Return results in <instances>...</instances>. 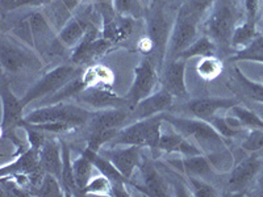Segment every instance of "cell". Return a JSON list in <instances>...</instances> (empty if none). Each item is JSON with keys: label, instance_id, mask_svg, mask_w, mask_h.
Masks as SVG:
<instances>
[{"label": "cell", "instance_id": "cell-13", "mask_svg": "<svg viewBox=\"0 0 263 197\" xmlns=\"http://www.w3.org/2000/svg\"><path fill=\"white\" fill-rule=\"evenodd\" d=\"M171 29L170 25H168L167 16L163 12V9L159 7L158 9H156V12L153 13L149 23L150 41H152V45L158 51L159 66H162V63L166 60V53H167V45L168 40H170Z\"/></svg>", "mask_w": 263, "mask_h": 197}, {"label": "cell", "instance_id": "cell-19", "mask_svg": "<svg viewBox=\"0 0 263 197\" xmlns=\"http://www.w3.org/2000/svg\"><path fill=\"white\" fill-rule=\"evenodd\" d=\"M168 164L174 166L180 172L185 173L187 176L201 178V179H208L215 172L212 162L204 154L171 159V161H168Z\"/></svg>", "mask_w": 263, "mask_h": 197}, {"label": "cell", "instance_id": "cell-1", "mask_svg": "<svg viewBox=\"0 0 263 197\" xmlns=\"http://www.w3.org/2000/svg\"><path fill=\"white\" fill-rule=\"evenodd\" d=\"M163 121L162 114L137 120L136 123L120 129L114 140L105 146L112 147L125 145V146L149 147L152 151H156L158 150Z\"/></svg>", "mask_w": 263, "mask_h": 197}, {"label": "cell", "instance_id": "cell-36", "mask_svg": "<svg viewBox=\"0 0 263 197\" xmlns=\"http://www.w3.org/2000/svg\"><path fill=\"white\" fill-rule=\"evenodd\" d=\"M241 146L249 152H259L263 150V129H250L246 131Z\"/></svg>", "mask_w": 263, "mask_h": 197}, {"label": "cell", "instance_id": "cell-39", "mask_svg": "<svg viewBox=\"0 0 263 197\" xmlns=\"http://www.w3.org/2000/svg\"><path fill=\"white\" fill-rule=\"evenodd\" d=\"M61 2H62L63 6H65L66 8L69 9L70 12L72 13L75 11V9L78 8L79 3H81L82 0H61Z\"/></svg>", "mask_w": 263, "mask_h": 197}, {"label": "cell", "instance_id": "cell-41", "mask_svg": "<svg viewBox=\"0 0 263 197\" xmlns=\"http://www.w3.org/2000/svg\"><path fill=\"white\" fill-rule=\"evenodd\" d=\"M250 62H258V63H263V53L259 54V55H257V57L251 58Z\"/></svg>", "mask_w": 263, "mask_h": 197}, {"label": "cell", "instance_id": "cell-34", "mask_svg": "<svg viewBox=\"0 0 263 197\" xmlns=\"http://www.w3.org/2000/svg\"><path fill=\"white\" fill-rule=\"evenodd\" d=\"M114 185L109 182V179L104 175H99V176H92L86 188L83 189V193L86 194H109L111 193Z\"/></svg>", "mask_w": 263, "mask_h": 197}, {"label": "cell", "instance_id": "cell-9", "mask_svg": "<svg viewBox=\"0 0 263 197\" xmlns=\"http://www.w3.org/2000/svg\"><path fill=\"white\" fill-rule=\"evenodd\" d=\"M99 154L111 162L126 180L132 179L142 161L140 146H105L100 149Z\"/></svg>", "mask_w": 263, "mask_h": 197}, {"label": "cell", "instance_id": "cell-8", "mask_svg": "<svg viewBox=\"0 0 263 197\" xmlns=\"http://www.w3.org/2000/svg\"><path fill=\"white\" fill-rule=\"evenodd\" d=\"M112 45L114 44L102 36V29H99L93 23L87 29L82 41L72 49L71 63L82 66L91 62L92 60L104 55Z\"/></svg>", "mask_w": 263, "mask_h": 197}, {"label": "cell", "instance_id": "cell-32", "mask_svg": "<svg viewBox=\"0 0 263 197\" xmlns=\"http://www.w3.org/2000/svg\"><path fill=\"white\" fill-rule=\"evenodd\" d=\"M236 76L238 79V82L241 83V86L245 88V91L248 92V95L250 96L253 100L258 103H263V84L257 83V82H253L243 75V72L239 69L236 67Z\"/></svg>", "mask_w": 263, "mask_h": 197}, {"label": "cell", "instance_id": "cell-18", "mask_svg": "<svg viewBox=\"0 0 263 197\" xmlns=\"http://www.w3.org/2000/svg\"><path fill=\"white\" fill-rule=\"evenodd\" d=\"M238 104L236 98H220V97H203L192 100L187 104L185 109L196 119L210 121L220 111L232 109L234 105Z\"/></svg>", "mask_w": 263, "mask_h": 197}, {"label": "cell", "instance_id": "cell-33", "mask_svg": "<svg viewBox=\"0 0 263 197\" xmlns=\"http://www.w3.org/2000/svg\"><path fill=\"white\" fill-rule=\"evenodd\" d=\"M40 196H63L62 187H61L58 178L51 175V173H45L44 178L40 182V188H39Z\"/></svg>", "mask_w": 263, "mask_h": 197}, {"label": "cell", "instance_id": "cell-25", "mask_svg": "<svg viewBox=\"0 0 263 197\" xmlns=\"http://www.w3.org/2000/svg\"><path fill=\"white\" fill-rule=\"evenodd\" d=\"M95 164L92 163L86 154L75 159L72 162V173H74V180L77 184V188L79 191H83L86 185L93 176V170H95Z\"/></svg>", "mask_w": 263, "mask_h": 197}, {"label": "cell", "instance_id": "cell-26", "mask_svg": "<svg viewBox=\"0 0 263 197\" xmlns=\"http://www.w3.org/2000/svg\"><path fill=\"white\" fill-rule=\"evenodd\" d=\"M258 36H259V33L257 32V23L245 20L242 24L237 25L234 28L232 40H230V45L241 50V49L246 48Z\"/></svg>", "mask_w": 263, "mask_h": 197}, {"label": "cell", "instance_id": "cell-29", "mask_svg": "<svg viewBox=\"0 0 263 197\" xmlns=\"http://www.w3.org/2000/svg\"><path fill=\"white\" fill-rule=\"evenodd\" d=\"M222 62L218 60L215 55H210V57L200 58L199 63H197V74L199 76L205 81H213L222 72Z\"/></svg>", "mask_w": 263, "mask_h": 197}, {"label": "cell", "instance_id": "cell-30", "mask_svg": "<svg viewBox=\"0 0 263 197\" xmlns=\"http://www.w3.org/2000/svg\"><path fill=\"white\" fill-rule=\"evenodd\" d=\"M230 111L233 112L234 116L242 123L243 128H246L248 130H250V129H263V120L257 113L248 109V108H243L237 104Z\"/></svg>", "mask_w": 263, "mask_h": 197}, {"label": "cell", "instance_id": "cell-40", "mask_svg": "<svg viewBox=\"0 0 263 197\" xmlns=\"http://www.w3.org/2000/svg\"><path fill=\"white\" fill-rule=\"evenodd\" d=\"M95 6H114V0H93Z\"/></svg>", "mask_w": 263, "mask_h": 197}, {"label": "cell", "instance_id": "cell-14", "mask_svg": "<svg viewBox=\"0 0 263 197\" xmlns=\"http://www.w3.org/2000/svg\"><path fill=\"white\" fill-rule=\"evenodd\" d=\"M162 86L174 97H187L189 90L185 86V60L167 61L162 75Z\"/></svg>", "mask_w": 263, "mask_h": 197}, {"label": "cell", "instance_id": "cell-20", "mask_svg": "<svg viewBox=\"0 0 263 197\" xmlns=\"http://www.w3.org/2000/svg\"><path fill=\"white\" fill-rule=\"evenodd\" d=\"M0 61L6 71L17 72L32 63L33 55L20 46L3 41L0 48Z\"/></svg>", "mask_w": 263, "mask_h": 197}, {"label": "cell", "instance_id": "cell-22", "mask_svg": "<svg viewBox=\"0 0 263 197\" xmlns=\"http://www.w3.org/2000/svg\"><path fill=\"white\" fill-rule=\"evenodd\" d=\"M40 164L45 173L61 179L63 170V152L57 142H46L40 147Z\"/></svg>", "mask_w": 263, "mask_h": 197}, {"label": "cell", "instance_id": "cell-11", "mask_svg": "<svg viewBox=\"0 0 263 197\" xmlns=\"http://www.w3.org/2000/svg\"><path fill=\"white\" fill-rule=\"evenodd\" d=\"M77 98H78L81 103H83V104L91 105V107H93L95 109H98V111H100V109H108V108H130L126 97H121V96L111 92V91L108 90V88H105V87H86V88L77 96Z\"/></svg>", "mask_w": 263, "mask_h": 197}, {"label": "cell", "instance_id": "cell-24", "mask_svg": "<svg viewBox=\"0 0 263 197\" xmlns=\"http://www.w3.org/2000/svg\"><path fill=\"white\" fill-rule=\"evenodd\" d=\"M2 100H3V130L7 128V124L15 123L16 120L21 116L24 105L15 97L11 90H8L6 86L2 90Z\"/></svg>", "mask_w": 263, "mask_h": 197}, {"label": "cell", "instance_id": "cell-17", "mask_svg": "<svg viewBox=\"0 0 263 197\" xmlns=\"http://www.w3.org/2000/svg\"><path fill=\"white\" fill-rule=\"evenodd\" d=\"M130 108H108L93 112L92 117L88 121L91 131L120 130L126 123Z\"/></svg>", "mask_w": 263, "mask_h": 197}, {"label": "cell", "instance_id": "cell-31", "mask_svg": "<svg viewBox=\"0 0 263 197\" xmlns=\"http://www.w3.org/2000/svg\"><path fill=\"white\" fill-rule=\"evenodd\" d=\"M114 7L117 15L125 17L137 18L144 12L140 0H114Z\"/></svg>", "mask_w": 263, "mask_h": 197}, {"label": "cell", "instance_id": "cell-42", "mask_svg": "<svg viewBox=\"0 0 263 197\" xmlns=\"http://www.w3.org/2000/svg\"><path fill=\"white\" fill-rule=\"evenodd\" d=\"M260 175H259V180H260V183H263V168L262 170H260Z\"/></svg>", "mask_w": 263, "mask_h": 197}, {"label": "cell", "instance_id": "cell-2", "mask_svg": "<svg viewBox=\"0 0 263 197\" xmlns=\"http://www.w3.org/2000/svg\"><path fill=\"white\" fill-rule=\"evenodd\" d=\"M93 112L84 109L77 104H67V103H57L53 105H44L37 108L34 111L29 112L23 119L21 123L29 124V125H37V124H49V123H61L75 126H81L88 124L92 117Z\"/></svg>", "mask_w": 263, "mask_h": 197}, {"label": "cell", "instance_id": "cell-4", "mask_svg": "<svg viewBox=\"0 0 263 197\" xmlns=\"http://www.w3.org/2000/svg\"><path fill=\"white\" fill-rule=\"evenodd\" d=\"M162 116H163L164 121H167L175 130L179 131L180 134L187 138H194L203 147L211 146L216 154L227 150L228 141L218 134L212 124L208 121L200 119L167 116V114H162Z\"/></svg>", "mask_w": 263, "mask_h": 197}, {"label": "cell", "instance_id": "cell-21", "mask_svg": "<svg viewBox=\"0 0 263 197\" xmlns=\"http://www.w3.org/2000/svg\"><path fill=\"white\" fill-rule=\"evenodd\" d=\"M138 170H140L141 176H142V182H144V187H142V188L145 189V192H146L147 194L161 197L168 196V194H170L167 182L164 180V178L157 171V168L154 167L150 162L142 159Z\"/></svg>", "mask_w": 263, "mask_h": 197}, {"label": "cell", "instance_id": "cell-38", "mask_svg": "<svg viewBox=\"0 0 263 197\" xmlns=\"http://www.w3.org/2000/svg\"><path fill=\"white\" fill-rule=\"evenodd\" d=\"M263 0H243V9H245V20L257 23L262 8Z\"/></svg>", "mask_w": 263, "mask_h": 197}, {"label": "cell", "instance_id": "cell-12", "mask_svg": "<svg viewBox=\"0 0 263 197\" xmlns=\"http://www.w3.org/2000/svg\"><path fill=\"white\" fill-rule=\"evenodd\" d=\"M91 24H93L91 11H83L72 16L57 34L61 46L65 49H74L82 41Z\"/></svg>", "mask_w": 263, "mask_h": 197}, {"label": "cell", "instance_id": "cell-7", "mask_svg": "<svg viewBox=\"0 0 263 197\" xmlns=\"http://www.w3.org/2000/svg\"><path fill=\"white\" fill-rule=\"evenodd\" d=\"M158 81L159 75L157 70V63H154V61L150 57H145L136 67L135 79H133L128 95L125 96L130 108L152 95Z\"/></svg>", "mask_w": 263, "mask_h": 197}, {"label": "cell", "instance_id": "cell-23", "mask_svg": "<svg viewBox=\"0 0 263 197\" xmlns=\"http://www.w3.org/2000/svg\"><path fill=\"white\" fill-rule=\"evenodd\" d=\"M83 154H86V155L92 161V163L95 164L96 170H98L99 172L102 173V175H104L107 179H109V182L112 183L115 189L124 188V183L128 182V180L121 175V172H120L107 158H104V156L100 155L99 152L92 151V150L90 149L84 150Z\"/></svg>", "mask_w": 263, "mask_h": 197}, {"label": "cell", "instance_id": "cell-27", "mask_svg": "<svg viewBox=\"0 0 263 197\" xmlns=\"http://www.w3.org/2000/svg\"><path fill=\"white\" fill-rule=\"evenodd\" d=\"M216 44L213 42V40L211 37H208L206 34L201 37H197L195 40V42L190 46L189 49H185L182 54L179 55V58L183 60H189V58L194 57H210V55H215L216 51Z\"/></svg>", "mask_w": 263, "mask_h": 197}, {"label": "cell", "instance_id": "cell-37", "mask_svg": "<svg viewBox=\"0 0 263 197\" xmlns=\"http://www.w3.org/2000/svg\"><path fill=\"white\" fill-rule=\"evenodd\" d=\"M51 0H2V7L6 11H15L23 7H44Z\"/></svg>", "mask_w": 263, "mask_h": 197}, {"label": "cell", "instance_id": "cell-5", "mask_svg": "<svg viewBox=\"0 0 263 197\" xmlns=\"http://www.w3.org/2000/svg\"><path fill=\"white\" fill-rule=\"evenodd\" d=\"M237 18L238 12L233 0H220L218 3L215 2L212 11L206 17L205 34L213 40L216 45H230L232 34L237 27Z\"/></svg>", "mask_w": 263, "mask_h": 197}, {"label": "cell", "instance_id": "cell-3", "mask_svg": "<svg viewBox=\"0 0 263 197\" xmlns=\"http://www.w3.org/2000/svg\"><path fill=\"white\" fill-rule=\"evenodd\" d=\"M83 72L81 66L74 65V63L57 66L55 69L46 72L40 81L34 83V86L30 87L24 97L21 98V103L25 107L37 100H44V98L58 92L66 84L81 76Z\"/></svg>", "mask_w": 263, "mask_h": 197}, {"label": "cell", "instance_id": "cell-28", "mask_svg": "<svg viewBox=\"0 0 263 197\" xmlns=\"http://www.w3.org/2000/svg\"><path fill=\"white\" fill-rule=\"evenodd\" d=\"M215 2L216 0H185L184 4L179 8V12L197 21H201L204 16L210 15Z\"/></svg>", "mask_w": 263, "mask_h": 197}, {"label": "cell", "instance_id": "cell-15", "mask_svg": "<svg viewBox=\"0 0 263 197\" xmlns=\"http://www.w3.org/2000/svg\"><path fill=\"white\" fill-rule=\"evenodd\" d=\"M173 103L174 96L168 91L162 88L158 92H153L152 95L137 103L135 107L130 108V112L137 120L147 119V117L163 114V112L170 109Z\"/></svg>", "mask_w": 263, "mask_h": 197}, {"label": "cell", "instance_id": "cell-16", "mask_svg": "<svg viewBox=\"0 0 263 197\" xmlns=\"http://www.w3.org/2000/svg\"><path fill=\"white\" fill-rule=\"evenodd\" d=\"M158 150L168 152V154H179L180 156H192L203 154L201 149L192 144L190 138L180 134L179 131L175 130L173 126L168 130L162 129L161 138H159L158 142Z\"/></svg>", "mask_w": 263, "mask_h": 197}, {"label": "cell", "instance_id": "cell-6", "mask_svg": "<svg viewBox=\"0 0 263 197\" xmlns=\"http://www.w3.org/2000/svg\"><path fill=\"white\" fill-rule=\"evenodd\" d=\"M200 21L195 20L187 15L178 12L177 20L171 29L170 40H168L166 61L178 60L180 54L189 49L197 38V28Z\"/></svg>", "mask_w": 263, "mask_h": 197}, {"label": "cell", "instance_id": "cell-10", "mask_svg": "<svg viewBox=\"0 0 263 197\" xmlns=\"http://www.w3.org/2000/svg\"><path fill=\"white\" fill-rule=\"evenodd\" d=\"M263 168V158L258 155L257 152H251L249 158L239 162L236 167L232 170L230 176L228 179V188L230 192H241L245 189L251 180L259 175L260 170Z\"/></svg>", "mask_w": 263, "mask_h": 197}, {"label": "cell", "instance_id": "cell-35", "mask_svg": "<svg viewBox=\"0 0 263 197\" xmlns=\"http://www.w3.org/2000/svg\"><path fill=\"white\" fill-rule=\"evenodd\" d=\"M190 183V189L192 191V194L197 197H215L218 196V192L213 185L206 182L205 179L201 178H194L187 176Z\"/></svg>", "mask_w": 263, "mask_h": 197}]
</instances>
